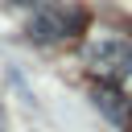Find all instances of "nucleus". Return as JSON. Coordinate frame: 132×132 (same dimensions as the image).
Instances as JSON below:
<instances>
[{"label": "nucleus", "mask_w": 132, "mask_h": 132, "mask_svg": "<svg viewBox=\"0 0 132 132\" xmlns=\"http://www.w3.org/2000/svg\"><path fill=\"white\" fill-rule=\"evenodd\" d=\"M0 132H4V124H0Z\"/></svg>", "instance_id": "4"}, {"label": "nucleus", "mask_w": 132, "mask_h": 132, "mask_svg": "<svg viewBox=\"0 0 132 132\" xmlns=\"http://www.w3.org/2000/svg\"><path fill=\"white\" fill-rule=\"evenodd\" d=\"M87 95H91L95 111H99L107 124H116L120 132H132V99L120 91V82H103V78H95V82L87 87Z\"/></svg>", "instance_id": "3"}, {"label": "nucleus", "mask_w": 132, "mask_h": 132, "mask_svg": "<svg viewBox=\"0 0 132 132\" xmlns=\"http://www.w3.org/2000/svg\"><path fill=\"white\" fill-rule=\"evenodd\" d=\"M87 29V8L82 4H45L25 21V37L33 45H54L66 37H78Z\"/></svg>", "instance_id": "1"}, {"label": "nucleus", "mask_w": 132, "mask_h": 132, "mask_svg": "<svg viewBox=\"0 0 132 132\" xmlns=\"http://www.w3.org/2000/svg\"><path fill=\"white\" fill-rule=\"evenodd\" d=\"M87 70L103 82H124L132 78V41L128 37H99L82 50Z\"/></svg>", "instance_id": "2"}]
</instances>
